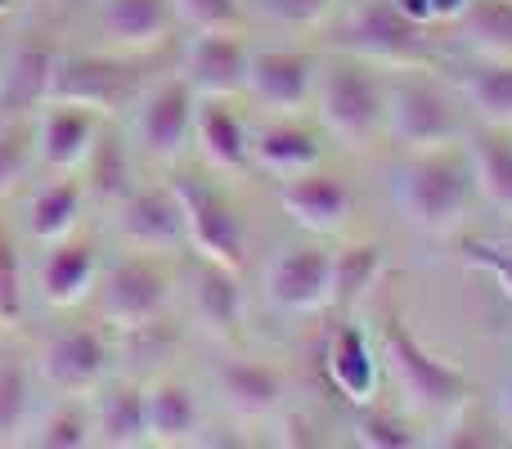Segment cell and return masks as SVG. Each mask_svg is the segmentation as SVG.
Instances as JSON below:
<instances>
[{
	"instance_id": "30bf717a",
	"label": "cell",
	"mask_w": 512,
	"mask_h": 449,
	"mask_svg": "<svg viewBox=\"0 0 512 449\" xmlns=\"http://www.w3.org/2000/svg\"><path fill=\"white\" fill-rule=\"evenodd\" d=\"M176 198L185 207V234H189V252L221 261L230 270H243L252 252V234H248V216L234 203L225 189L207 185L198 176H176Z\"/></svg>"
},
{
	"instance_id": "836d02e7",
	"label": "cell",
	"mask_w": 512,
	"mask_h": 449,
	"mask_svg": "<svg viewBox=\"0 0 512 449\" xmlns=\"http://www.w3.org/2000/svg\"><path fill=\"white\" fill-rule=\"evenodd\" d=\"M450 23L477 59H512V0H463Z\"/></svg>"
},
{
	"instance_id": "e0dca14e",
	"label": "cell",
	"mask_w": 512,
	"mask_h": 449,
	"mask_svg": "<svg viewBox=\"0 0 512 449\" xmlns=\"http://www.w3.org/2000/svg\"><path fill=\"white\" fill-rule=\"evenodd\" d=\"M315 72L319 54L301 50V45H252L243 99H252L265 113H306Z\"/></svg>"
},
{
	"instance_id": "7bdbcfd3",
	"label": "cell",
	"mask_w": 512,
	"mask_h": 449,
	"mask_svg": "<svg viewBox=\"0 0 512 449\" xmlns=\"http://www.w3.org/2000/svg\"><path fill=\"white\" fill-rule=\"evenodd\" d=\"M9 41H14V36H5V23H0V63H5V50H9Z\"/></svg>"
},
{
	"instance_id": "6da1fadb",
	"label": "cell",
	"mask_w": 512,
	"mask_h": 449,
	"mask_svg": "<svg viewBox=\"0 0 512 449\" xmlns=\"http://www.w3.org/2000/svg\"><path fill=\"white\" fill-rule=\"evenodd\" d=\"M391 203H396L400 221L418 229V234H454L468 221L472 207L481 203L468 149L463 144H441V149L400 153L396 171H391Z\"/></svg>"
},
{
	"instance_id": "ac0fdd59",
	"label": "cell",
	"mask_w": 512,
	"mask_h": 449,
	"mask_svg": "<svg viewBox=\"0 0 512 449\" xmlns=\"http://www.w3.org/2000/svg\"><path fill=\"white\" fill-rule=\"evenodd\" d=\"M279 207L301 234L328 238V234H342L346 221H351L355 194L346 185V176H337V171H328L319 162V167L279 180Z\"/></svg>"
},
{
	"instance_id": "1f68e13d",
	"label": "cell",
	"mask_w": 512,
	"mask_h": 449,
	"mask_svg": "<svg viewBox=\"0 0 512 449\" xmlns=\"http://www.w3.org/2000/svg\"><path fill=\"white\" fill-rule=\"evenodd\" d=\"M36 369L27 351L0 346V445H23V432L36 414Z\"/></svg>"
},
{
	"instance_id": "ee69618b",
	"label": "cell",
	"mask_w": 512,
	"mask_h": 449,
	"mask_svg": "<svg viewBox=\"0 0 512 449\" xmlns=\"http://www.w3.org/2000/svg\"><path fill=\"white\" fill-rule=\"evenodd\" d=\"M9 9H14V0H0V18H5V14H9Z\"/></svg>"
},
{
	"instance_id": "cb8c5ba5",
	"label": "cell",
	"mask_w": 512,
	"mask_h": 449,
	"mask_svg": "<svg viewBox=\"0 0 512 449\" xmlns=\"http://www.w3.org/2000/svg\"><path fill=\"white\" fill-rule=\"evenodd\" d=\"M77 176H81V185H86L90 207H99V212H113V207L140 185V180H135V144H131V135H126L122 117H108V122L99 126V135H95V144H90L86 162L77 167Z\"/></svg>"
},
{
	"instance_id": "7c38bea8",
	"label": "cell",
	"mask_w": 512,
	"mask_h": 449,
	"mask_svg": "<svg viewBox=\"0 0 512 449\" xmlns=\"http://www.w3.org/2000/svg\"><path fill=\"white\" fill-rule=\"evenodd\" d=\"M248 59H252L248 27H207V32L185 36L176 72L189 81V90L198 99H243Z\"/></svg>"
},
{
	"instance_id": "3957f363",
	"label": "cell",
	"mask_w": 512,
	"mask_h": 449,
	"mask_svg": "<svg viewBox=\"0 0 512 449\" xmlns=\"http://www.w3.org/2000/svg\"><path fill=\"white\" fill-rule=\"evenodd\" d=\"M472 131V113L463 104L459 86L441 81L432 63L418 68H387V131L400 153L414 149H441V144H463Z\"/></svg>"
},
{
	"instance_id": "8d00e7d4",
	"label": "cell",
	"mask_w": 512,
	"mask_h": 449,
	"mask_svg": "<svg viewBox=\"0 0 512 449\" xmlns=\"http://www.w3.org/2000/svg\"><path fill=\"white\" fill-rule=\"evenodd\" d=\"M355 441L369 449H418L423 436L414 432V418L378 409V400H369L355 409Z\"/></svg>"
},
{
	"instance_id": "ab89813d",
	"label": "cell",
	"mask_w": 512,
	"mask_h": 449,
	"mask_svg": "<svg viewBox=\"0 0 512 449\" xmlns=\"http://www.w3.org/2000/svg\"><path fill=\"white\" fill-rule=\"evenodd\" d=\"M176 23L185 32H207V27H248V5L243 0H171Z\"/></svg>"
},
{
	"instance_id": "5bb4252c",
	"label": "cell",
	"mask_w": 512,
	"mask_h": 449,
	"mask_svg": "<svg viewBox=\"0 0 512 449\" xmlns=\"http://www.w3.org/2000/svg\"><path fill=\"white\" fill-rule=\"evenodd\" d=\"M265 301L279 315H315L333 297V247L315 243V238H297L283 243L270 256L261 274Z\"/></svg>"
},
{
	"instance_id": "44dd1931",
	"label": "cell",
	"mask_w": 512,
	"mask_h": 449,
	"mask_svg": "<svg viewBox=\"0 0 512 449\" xmlns=\"http://www.w3.org/2000/svg\"><path fill=\"white\" fill-rule=\"evenodd\" d=\"M248 158L270 180H288L324 162V131L310 126L301 113H270L248 131Z\"/></svg>"
},
{
	"instance_id": "f546056e",
	"label": "cell",
	"mask_w": 512,
	"mask_h": 449,
	"mask_svg": "<svg viewBox=\"0 0 512 449\" xmlns=\"http://www.w3.org/2000/svg\"><path fill=\"white\" fill-rule=\"evenodd\" d=\"M472 180H477V198L495 207L499 216H512V126H481L472 122L468 140Z\"/></svg>"
},
{
	"instance_id": "4fadbf2b",
	"label": "cell",
	"mask_w": 512,
	"mask_h": 449,
	"mask_svg": "<svg viewBox=\"0 0 512 449\" xmlns=\"http://www.w3.org/2000/svg\"><path fill=\"white\" fill-rule=\"evenodd\" d=\"M99 265H104V243L95 229L77 225L54 243H41V256L32 265V292L50 310H77L95 292Z\"/></svg>"
},
{
	"instance_id": "5b68a950",
	"label": "cell",
	"mask_w": 512,
	"mask_h": 449,
	"mask_svg": "<svg viewBox=\"0 0 512 449\" xmlns=\"http://www.w3.org/2000/svg\"><path fill=\"white\" fill-rule=\"evenodd\" d=\"M180 256H153V252H104L95 279V315L108 328H131L144 319H158L176 310L180 297Z\"/></svg>"
},
{
	"instance_id": "9c48e42d",
	"label": "cell",
	"mask_w": 512,
	"mask_h": 449,
	"mask_svg": "<svg viewBox=\"0 0 512 449\" xmlns=\"http://www.w3.org/2000/svg\"><path fill=\"white\" fill-rule=\"evenodd\" d=\"M149 72H140L135 54L117 50H59L50 77V99H68V104H86L104 117H122Z\"/></svg>"
},
{
	"instance_id": "f6af8a7d",
	"label": "cell",
	"mask_w": 512,
	"mask_h": 449,
	"mask_svg": "<svg viewBox=\"0 0 512 449\" xmlns=\"http://www.w3.org/2000/svg\"><path fill=\"white\" fill-rule=\"evenodd\" d=\"M508 225H512V216H508ZM504 247H512V229H508V243Z\"/></svg>"
},
{
	"instance_id": "83f0119b",
	"label": "cell",
	"mask_w": 512,
	"mask_h": 449,
	"mask_svg": "<svg viewBox=\"0 0 512 449\" xmlns=\"http://www.w3.org/2000/svg\"><path fill=\"white\" fill-rule=\"evenodd\" d=\"M180 351H185V324H176V315L113 328V364H122V373H131L140 382L153 378V373L176 369Z\"/></svg>"
},
{
	"instance_id": "52a82bcc",
	"label": "cell",
	"mask_w": 512,
	"mask_h": 449,
	"mask_svg": "<svg viewBox=\"0 0 512 449\" xmlns=\"http://www.w3.org/2000/svg\"><path fill=\"white\" fill-rule=\"evenodd\" d=\"M32 369L50 396H95V387L113 373V328L95 315V324H63L36 342Z\"/></svg>"
},
{
	"instance_id": "603a6c76",
	"label": "cell",
	"mask_w": 512,
	"mask_h": 449,
	"mask_svg": "<svg viewBox=\"0 0 512 449\" xmlns=\"http://www.w3.org/2000/svg\"><path fill=\"white\" fill-rule=\"evenodd\" d=\"M319 369H324V382L346 400L351 409L378 400L382 387V355L369 337L355 324H337L324 342V355H319Z\"/></svg>"
},
{
	"instance_id": "8992f818",
	"label": "cell",
	"mask_w": 512,
	"mask_h": 449,
	"mask_svg": "<svg viewBox=\"0 0 512 449\" xmlns=\"http://www.w3.org/2000/svg\"><path fill=\"white\" fill-rule=\"evenodd\" d=\"M194 113H198V95L189 90V81L180 72L167 77H149L140 86V95L126 108V135H131L135 153L153 167H176L194 144Z\"/></svg>"
},
{
	"instance_id": "74e56055",
	"label": "cell",
	"mask_w": 512,
	"mask_h": 449,
	"mask_svg": "<svg viewBox=\"0 0 512 449\" xmlns=\"http://www.w3.org/2000/svg\"><path fill=\"white\" fill-rule=\"evenodd\" d=\"M27 292H32V279H27V265L18 243L0 229V333L14 328L27 310Z\"/></svg>"
},
{
	"instance_id": "7402d4cb",
	"label": "cell",
	"mask_w": 512,
	"mask_h": 449,
	"mask_svg": "<svg viewBox=\"0 0 512 449\" xmlns=\"http://www.w3.org/2000/svg\"><path fill=\"white\" fill-rule=\"evenodd\" d=\"M176 5L171 0H99L95 5V32L108 50L117 54H144L162 50L176 36Z\"/></svg>"
},
{
	"instance_id": "484cf974",
	"label": "cell",
	"mask_w": 512,
	"mask_h": 449,
	"mask_svg": "<svg viewBox=\"0 0 512 449\" xmlns=\"http://www.w3.org/2000/svg\"><path fill=\"white\" fill-rule=\"evenodd\" d=\"M59 50L45 41H9L0 63V117H32L50 99Z\"/></svg>"
},
{
	"instance_id": "4dcf8cb0",
	"label": "cell",
	"mask_w": 512,
	"mask_h": 449,
	"mask_svg": "<svg viewBox=\"0 0 512 449\" xmlns=\"http://www.w3.org/2000/svg\"><path fill=\"white\" fill-rule=\"evenodd\" d=\"M23 445L32 449H90L95 445V418L90 396H54V405H36L32 423L23 432Z\"/></svg>"
},
{
	"instance_id": "d4e9b609",
	"label": "cell",
	"mask_w": 512,
	"mask_h": 449,
	"mask_svg": "<svg viewBox=\"0 0 512 449\" xmlns=\"http://www.w3.org/2000/svg\"><path fill=\"white\" fill-rule=\"evenodd\" d=\"M90 418H95V445L99 449H140L149 445L144 427V382L131 373H108L90 396Z\"/></svg>"
},
{
	"instance_id": "7a4b0ae2",
	"label": "cell",
	"mask_w": 512,
	"mask_h": 449,
	"mask_svg": "<svg viewBox=\"0 0 512 449\" xmlns=\"http://www.w3.org/2000/svg\"><path fill=\"white\" fill-rule=\"evenodd\" d=\"M310 113H315L319 131L342 149L360 153L378 144L387 131V68L346 50L319 54Z\"/></svg>"
},
{
	"instance_id": "d6a6232c",
	"label": "cell",
	"mask_w": 512,
	"mask_h": 449,
	"mask_svg": "<svg viewBox=\"0 0 512 449\" xmlns=\"http://www.w3.org/2000/svg\"><path fill=\"white\" fill-rule=\"evenodd\" d=\"M454 86H459L472 122L512 126V59H477Z\"/></svg>"
},
{
	"instance_id": "9a60e30c",
	"label": "cell",
	"mask_w": 512,
	"mask_h": 449,
	"mask_svg": "<svg viewBox=\"0 0 512 449\" xmlns=\"http://www.w3.org/2000/svg\"><path fill=\"white\" fill-rule=\"evenodd\" d=\"M189 265L180 274V292L189 301V315L212 342H234L248 319V288H243V270H230L221 261L185 252Z\"/></svg>"
},
{
	"instance_id": "4316f807",
	"label": "cell",
	"mask_w": 512,
	"mask_h": 449,
	"mask_svg": "<svg viewBox=\"0 0 512 449\" xmlns=\"http://www.w3.org/2000/svg\"><path fill=\"white\" fill-rule=\"evenodd\" d=\"M86 185H81L77 171H45L41 185L27 189V238L36 247L54 243V238L72 234L81 221H86Z\"/></svg>"
},
{
	"instance_id": "f1b7e54d",
	"label": "cell",
	"mask_w": 512,
	"mask_h": 449,
	"mask_svg": "<svg viewBox=\"0 0 512 449\" xmlns=\"http://www.w3.org/2000/svg\"><path fill=\"white\" fill-rule=\"evenodd\" d=\"M248 131L252 122L234 108V99H198V113H194V144L203 153V162L212 171H252L248 158Z\"/></svg>"
},
{
	"instance_id": "277c9868",
	"label": "cell",
	"mask_w": 512,
	"mask_h": 449,
	"mask_svg": "<svg viewBox=\"0 0 512 449\" xmlns=\"http://www.w3.org/2000/svg\"><path fill=\"white\" fill-rule=\"evenodd\" d=\"M378 355H382V373L400 391L409 418H454L459 409H468L463 369L427 351L396 310L378 328Z\"/></svg>"
},
{
	"instance_id": "e575fe53",
	"label": "cell",
	"mask_w": 512,
	"mask_h": 449,
	"mask_svg": "<svg viewBox=\"0 0 512 449\" xmlns=\"http://www.w3.org/2000/svg\"><path fill=\"white\" fill-rule=\"evenodd\" d=\"M382 265H387L382 243H342L333 252V297H328V306L351 310L355 301H364L373 283L382 279Z\"/></svg>"
},
{
	"instance_id": "8fae6325",
	"label": "cell",
	"mask_w": 512,
	"mask_h": 449,
	"mask_svg": "<svg viewBox=\"0 0 512 449\" xmlns=\"http://www.w3.org/2000/svg\"><path fill=\"white\" fill-rule=\"evenodd\" d=\"M113 238L126 252H153V256H185L189 234H185V207L176 198V185H135L122 203L108 212Z\"/></svg>"
},
{
	"instance_id": "d590c367",
	"label": "cell",
	"mask_w": 512,
	"mask_h": 449,
	"mask_svg": "<svg viewBox=\"0 0 512 449\" xmlns=\"http://www.w3.org/2000/svg\"><path fill=\"white\" fill-rule=\"evenodd\" d=\"M36 149H32V117H0V198L18 194L36 176Z\"/></svg>"
},
{
	"instance_id": "60d3db41",
	"label": "cell",
	"mask_w": 512,
	"mask_h": 449,
	"mask_svg": "<svg viewBox=\"0 0 512 449\" xmlns=\"http://www.w3.org/2000/svg\"><path fill=\"white\" fill-rule=\"evenodd\" d=\"M463 261H468L472 270L490 274V279H495V288L512 301V247H499V243H472L468 252H463Z\"/></svg>"
},
{
	"instance_id": "d6986e66",
	"label": "cell",
	"mask_w": 512,
	"mask_h": 449,
	"mask_svg": "<svg viewBox=\"0 0 512 449\" xmlns=\"http://www.w3.org/2000/svg\"><path fill=\"white\" fill-rule=\"evenodd\" d=\"M144 427H149L153 449L203 445L207 414H203V400H198L194 382L180 378L176 369L144 378Z\"/></svg>"
},
{
	"instance_id": "ffe728a7",
	"label": "cell",
	"mask_w": 512,
	"mask_h": 449,
	"mask_svg": "<svg viewBox=\"0 0 512 449\" xmlns=\"http://www.w3.org/2000/svg\"><path fill=\"white\" fill-rule=\"evenodd\" d=\"M108 117L86 104H68V99H45L32 113V149L41 171H77L86 162L90 144H95L99 126Z\"/></svg>"
},
{
	"instance_id": "f35d334b",
	"label": "cell",
	"mask_w": 512,
	"mask_h": 449,
	"mask_svg": "<svg viewBox=\"0 0 512 449\" xmlns=\"http://www.w3.org/2000/svg\"><path fill=\"white\" fill-rule=\"evenodd\" d=\"M248 5V14L265 18V23L274 27H297V32H306V27H319L333 18L337 0H243Z\"/></svg>"
},
{
	"instance_id": "2e32d148",
	"label": "cell",
	"mask_w": 512,
	"mask_h": 449,
	"mask_svg": "<svg viewBox=\"0 0 512 449\" xmlns=\"http://www.w3.org/2000/svg\"><path fill=\"white\" fill-rule=\"evenodd\" d=\"M212 391L221 409L239 423H274L288 409V373L261 355H225L212 369Z\"/></svg>"
},
{
	"instance_id": "b9f144b4",
	"label": "cell",
	"mask_w": 512,
	"mask_h": 449,
	"mask_svg": "<svg viewBox=\"0 0 512 449\" xmlns=\"http://www.w3.org/2000/svg\"><path fill=\"white\" fill-rule=\"evenodd\" d=\"M499 427L512 436V373L504 378V387H499Z\"/></svg>"
},
{
	"instance_id": "ba28073f",
	"label": "cell",
	"mask_w": 512,
	"mask_h": 449,
	"mask_svg": "<svg viewBox=\"0 0 512 449\" xmlns=\"http://www.w3.org/2000/svg\"><path fill=\"white\" fill-rule=\"evenodd\" d=\"M337 50L360 54L382 68H418L436 59L432 27H418L396 0H360L342 14L337 27Z\"/></svg>"
}]
</instances>
